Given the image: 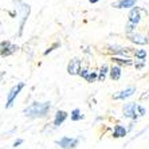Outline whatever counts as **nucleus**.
Segmentation results:
<instances>
[{
  "instance_id": "19",
  "label": "nucleus",
  "mask_w": 149,
  "mask_h": 149,
  "mask_svg": "<svg viewBox=\"0 0 149 149\" xmlns=\"http://www.w3.org/2000/svg\"><path fill=\"white\" fill-rule=\"evenodd\" d=\"M134 55H136V58L141 59V61H145V58H146V50H144V49L136 50V51H134Z\"/></svg>"
},
{
  "instance_id": "8",
  "label": "nucleus",
  "mask_w": 149,
  "mask_h": 149,
  "mask_svg": "<svg viewBox=\"0 0 149 149\" xmlns=\"http://www.w3.org/2000/svg\"><path fill=\"white\" fill-rule=\"evenodd\" d=\"M81 71V61L79 59H71L67 65V73L71 74V75H75V74H79Z\"/></svg>"
},
{
  "instance_id": "12",
  "label": "nucleus",
  "mask_w": 149,
  "mask_h": 149,
  "mask_svg": "<svg viewBox=\"0 0 149 149\" xmlns=\"http://www.w3.org/2000/svg\"><path fill=\"white\" fill-rule=\"evenodd\" d=\"M67 113L65 110H58L56 111V114H55V118H54V126L55 128H58V126H61V125L63 124V122L66 121V118H67Z\"/></svg>"
},
{
  "instance_id": "13",
  "label": "nucleus",
  "mask_w": 149,
  "mask_h": 149,
  "mask_svg": "<svg viewBox=\"0 0 149 149\" xmlns=\"http://www.w3.org/2000/svg\"><path fill=\"white\" fill-rule=\"evenodd\" d=\"M128 134V129L125 128L124 125H116L114 130H113V137L114 139H122Z\"/></svg>"
},
{
  "instance_id": "24",
  "label": "nucleus",
  "mask_w": 149,
  "mask_h": 149,
  "mask_svg": "<svg viewBox=\"0 0 149 149\" xmlns=\"http://www.w3.org/2000/svg\"><path fill=\"white\" fill-rule=\"evenodd\" d=\"M58 46H59V43H55V45H54V46H51L50 49H47V50H46V51H45V55H47V54H50V52H51L52 50L55 49V47H58Z\"/></svg>"
},
{
  "instance_id": "25",
  "label": "nucleus",
  "mask_w": 149,
  "mask_h": 149,
  "mask_svg": "<svg viewBox=\"0 0 149 149\" xmlns=\"http://www.w3.org/2000/svg\"><path fill=\"white\" fill-rule=\"evenodd\" d=\"M22 144H23V140H22V139H17L16 141L14 142V145H12V146H14V148H17V146H20Z\"/></svg>"
},
{
  "instance_id": "7",
  "label": "nucleus",
  "mask_w": 149,
  "mask_h": 149,
  "mask_svg": "<svg viewBox=\"0 0 149 149\" xmlns=\"http://www.w3.org/2000/svg\"><path fill=\"white\" fill-rule=\"evenodd\" d=\"M134 93H136V86H129L125 90H121L118 93L113 94V100H125V98H129L130 95H133Z\"/></svg>"
},
{
  "instance_id": "23",
  "label": "nucleus",
  "mask_w": 149,
  "mask_h": 149,
  "mask_svg": "<svg viewBox=\"0 0 149 149\" xmlns=\"http://www.w3.org/2000/svg\"><path fill=\"white\" fill-rule=\"evenodd\" d=\"M89 73H90V71H89L87 69H81V71H79V74H78V75H81L82 78H85V79H86V77L89 75Z\"/></svg>"
},
{
  "instance_id": "14",
  "label": "nucleus",
  "mask_w": 149,
  "mask_h": 149,
  "mask_svg": "<svg viewBox=\"0 0 149 149\" xmlns=\"http://www.w3.org/2000/svg\"><path fill=\"white\" fill-rule=\"evenodd\" d=\"M111 61L116 63V65H118V66H130L132 65V59L129 58V56H113L111 58Z\"/></svg>"
},
{
  "instance_id": "9",
  "label": "nucleus",
  "mask_w": 149,
  "mask_h": 149,
  "mask_svg": "<svg viewBox=\"0 0 149 149\" xmlns=\"http://www.w3.org/2000/svg\"><path fill=\"white\" fill-rule=\"evenodd\" d=\"M128 17H129V23L137 26L140 23V20H141V10H140L139 7L132 8L128 15Z\"/></svg>"
},
{
  "instance_id": "17",
  "label": "nucleus",
  "mask_w": 149,
  "mask_h": 149,
  "mask_svg": "<svg viewBox=\"0 0 149 149\" xmlns=\"http://www.w3.org/2000/svg\"><path fill=\"white\" fill-rule=\"evenodd\" d=\"M108 73H110V69H109L108 65H102L100 69V74H98V81H101V82H104L105 79H106V75H108Z\"/></svg>"
},
{
  "instance_id": "2",
  "label": "nucleus",
  "mask_w": 149,
  "mask_h": 149,
  "mask_svg": "<svg viewBox=\"0 0 149 149\" xmlns=\"http://www.w3.org/2000/svg\"><path fill=\"white\" fill-rule=\"evenodd\" d=\"M122 111H124V117L132 118L133 121H136L139 117H142V116L146 113L145 108H142L141 105L136 104V102H129V104H126L124 106V109H122Z\"/></svg>"
},
{
  "instance_id": "3",
  "label": "nucleus",
  "mask_w": 149,
  "mask_h": 149,
  "mask_svg": "<svg viewBox=\"0 0 149 149\" xmlns=\"http://www.w3.org/2000/svg\"><path fill=\"white\" fill-rule=\"evenodd\" d=\"M14 3H15V6H16L17 12H19V16H20V23H19V35H22L23 28H24V24H26V20H27L28 15H30V12H31V7H30L28 4L20 1V0H15Z\"/></svg>"
},
{
  "instance_id": "20",
  "label": "nucleus",
  "mask_w": 149,
  "mask_h": 149,
  "mask_svg": "<svg viewBox=\"0 0 149 149\" xmlns=\"http://www.w3.org/2000/svg\"><path fill=\"white\" fill-rule=\"evenodd\" d=\"M97 78H98L97 73H95V71H90V73H89V75L86 77V81H87V82H94Z\"/></svg>"
},
{
  "instance_id": "22",
  "label": "nucleus",
  "mask_w": 149,
  "mask_h": 149,
  "mask_svg": "<svg viewBox=\"0 0 149 149\" xmlns=\"http://www.w3.org/2000/svg\"><path fill=\"white\" fill-rule=\"evenodd\" d=\"M144 66H145V61H141V59H139V61H136V62H134V67L137 70H141Z\"/></svg>"
},
{
  "instance_id": "10",
  "label": "nucleus",
  "mask_w": 149,
  "mask_h": 149,
  "mask_svg": "<svg viewBox=\"0 0 149 149\" xmlns=\"http://www.w3.org/2000/svg\"><path fill=\"white\" fill-rule=\"evenodd\" d=\"M128 39L136 45H146L149 42V39L146 38L145 35H141V34H130L128 35Z\"/></svg>"
},
{
  "instance_id": "26",
  "label": "nucleus",
  "mask_w": 149,
  "mask_h": 149,
  "mask_svg": "<svg viewBox=\"0 0 149 149\" xmlns=\"http://www.w3.org/2000/svg\"><path fill=\"white\" fill-rule=\"evenodd\" d=\"M145 98H149V90L148 91H145V93L141 95V100H145Z\"/></svg>"
},
{
  "instance_id": "4",
  "label": "nucleus",
  "mask_w": 149,
  "mask_h": 149,
  "mask_svg": "<svg viewBox=\"0 0 149 149\" xmlns=\"http://www.w3.org/2000/svg\"><path fill=\"white\" fill-rule=\"evenodd\" d=\"M56 145H59L62 149H74L78 146V144H79V139H75V137H67V136H65V137H62L61 140H56L55 141Z\"/></svg>"
},
{
  "instance_id": "15",
  "label": "nucleus",
  "mask_w": 149,
  "mask_h": 149,
  "mask_svg": "<svg viewBox=\"0 0 149 149\" xmlns=\"http://www.w3.org/2000/svg\"><path fill=\"white\" fill-rule=\"evenodd\" d=\"M109 51L114 52L116 55L114 56H118V55H128L129 54V49H124V47H120V46H109Z\"/></svg>"
},
{
  "instance_id": "16",
  "label": "nucleus",
  "mask_w": 149,
  "mask_h": 149,
  "mask_svg": "<svg viewBox=\"0 0 149 149\" xmlns=\"http://www.w3.org/2000/svg\"><path fill=\"white\" fill-rule=\"evenodd\" d=\"M110 78L113 81H118L120 78H121V74H122V71H121V67L118 66V65H114V66L110 69Z\"/></svg>"
},
{
  "instance_id": "27",
  "label": "nucleus",
  "mask_w": 149,
  "mask_h": 149,
  "mask_svg": "<svg viewBox=\"0 0 149 149\" xmlns=\"http://www.w3.org/2000/svg\"><path fill=\"white\" fill-rule=\"evenodd\" d=\"M89 1H90V3H98L100 0H89Z\"/></svg>"
},
{
  "instance_id": "5",
  "label": "nucleus",
  "mask_w": 149,
  "mask_h": 149,
  "mask_svg": "<svg viewBox=\"0 0 149 149\" xmlns=\"http://www.w3.org/2000/svg\"><path fill=\"white\" fill-rule=\"evenodd\" d=\"M23 87H24V82H19L17 85H15V86L11 89L10 93H8V95H7V104H6V109H10L11 106H12L15 98L19 95V93L22 91V89H23Z\"/></svg>"
},
{
  "instance_id": "6",
  "label": "nucleus",
  "mask_w": 149,
  "mask_h": 149,
  "mask_svg": "<svg viewBox=\"0 0 149 149\" xmlns=\"http://www.w3.org/2000/svg\"><path fill=\"white\" fill-rule=\"evenodd\" d=\"M17 50V46L11 45L10 42H1L0 43V56H7L14 54Z\"/></svg>"
},
{
  "instance_id": "11",
  "label": "nucleus",
  "mask_w": 149,
  "mask_h": 149,
  "mask_svg": "<svg viewBox=\"0 0 149 149\" xmlns=\"http://www.w3.org/2000/svg\"><path fill=\"white\" fill-rule=\"evenodd\" d=\"M137 0H118L116 3H113L114 8H134Z\"/></svg>"
},
{
  "instance_id": "1",
  "label": "nucleus",
  "mask_w": 149,
  "mask_h": 149,
  "mask_svg": "<svg viewBox=\"0 0 149 149\" xmlns=\"http://www.w3.org/2000/svg\"><path fill=\"white\" fill-rule=\"evenodd\" d=\"M50 109H51L50 102H32L30 106H27L23 110V113H24L26 117L30 118H42L47 116Z\"/></svg>"
},
{
  "instance_id": "21",
  "label": "nucleus",
  "mask_w": 149,
  "mask_h": 149,
  "mask_svg": "<svg viewBox=\"0 0 149 149\" xmlns=\"http://www.w3.org/2000/svg\"><path fill=\"white\" fill-rule=\"evenodd\" d=\"M134 28H136V24H132V23H129L125 26V30H126V32H128V35L130 34H134Z\"/></svg>"
},
{
  "instance_id": "18",
  "label": "nucleus",
  "mask_w": 149,
  "mask_h": 149,
  "mask_svg": "<svg viewBox=\"0 0 149 149\" xmlns=\"http://www.w3.org/2000/svg\"><path fill=\"white\" fill-rule=\"evenodd\" d=\"M83 118H85V116L81 113L79 109H74V110L71 111V121H81Z\"/></svg>"
}]
</instances>
